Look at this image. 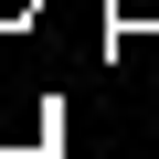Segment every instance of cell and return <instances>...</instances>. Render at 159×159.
Returning a JSON list of instances; mask_svg holds the SVG:
<instances>
[{
    "mask_svg": "<svg viewBox=\"0 0 159 159\" xmlns=\"http://www.w3.org/2000/svg\"><path fill=\"white\" fill-rule=\"evenodd\" d=\"M11 11H32V0H0V21H11Z\"/></svg>",
    "mask_w": 159,
    "mask_h": 159,
    "instance_id": "1",
    "label": "cell"
}]
</instances>
